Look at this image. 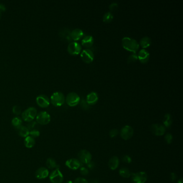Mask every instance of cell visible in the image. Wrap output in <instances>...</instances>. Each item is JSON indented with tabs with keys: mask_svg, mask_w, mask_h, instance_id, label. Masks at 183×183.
<instances>
[{
	"mask_svg": "<svg viewBox=\"0 0 183 183\" xmlns=\"http://www.w3.org/2000/svg\"><path fill=\"white\" fill-rule=\"evenodd\" d=\"M118 130L117 129H111V131L109 132L110 137L112 138L116 137L118 135Z\"/></svg>",
	"mask_w": 183,
	"mask_h": 183,
	"instance_id": "obj_34",
	"label": "cell"
},
{
	"mask_svg": "<svg viewBox=\"0 0 183 183\" xmlns=\"http://www.w3.org/2000/svg\"><path fill=\"white\" fill-rule=\"evenodd\" d=\"M134 134V130L131 126L126 125L121 128L120 131V136L122 139L128 140L131 138Z\"/></svg>",
	"mask_w": 183,
	"mask_h": 183,
	"instance_id": "obj_8",
	"label": "cell"
},
{
	"mask_svg": "<svg viewBox=\"0 0 183 183\" xmlns=\"http://www.w3.org/2000/svg\"><path fill=\"white\" fill-rule=\"evenodd\" d=\"M11 124L13 125V126L15 127L17 129V128H18V127H19L21 126H22V120L19 117H15L12 119Z\"/></svg>",
	"mask_w": 183,
	"mask_h": 183,
	"instance_id": "obj_28",
	"label": "cell"
},
{
	"mask_svg": "<svg viewBox=\"0 0 183 183\" xmlns=\"http://www.w3.org/2000/svg\"><path fill=\"white\" fill-rule=\"evenodd\" d=\"M49 175V171L47 168L40 167L36 170L35 176L38 179H43L46 178Z\"/></svg>",
	"mask_w": 183,
	"mask_h": 183,
	"instance_id": "obj_15",
	"label": "cell"
},
{
	"mask_svg": "<svg viewBox=\"0 0 183 183\" xmlns=\"http://www.w3.org/2000/svg\"><path fill=\"white\" fill-rule=\"evenodd\" d=\"M137 55L140 61L143 63L148 62L149 59V53L146 49H141Z\"/></svg>",
	"mask_w": 183,
	"mask_h": 183,
	"instance_id": "obj_16",
	"label": "cell"
},
{
	"mask_svg": "<svg viewBox=\"0 0 183 183\" xmlns=\"http://www.w3.org/2000/svg\"><path fill=\"white\" fill-rule=\"evenodd\" d=\"M67 167L72 170H77L82 166V164L76 158H70L67 160L65 163Z\"/></svg>",
	"mask_w": 183,
	"mask_h": 183,
	"instance_id": "obj_13",
	"label": "cell"
},
{
	"mask_svg": "<svg viewBox=\"0 0 183 183\" xmlns=\"http://www.w3.org/2000/svg\"><path fill=\"white\" fill-rule=\"evenodd\" d=\"M166 128L164 125L159 124H152L150 126V131L156 136H162L165 134Z\"/></svg>",
	"mask_w": 183,
	"mask_h": 183,
	"instance_id": "obj_11",
	"label": "cell"
},
{
	"mask_svg": "<svg viewBox=\"0 0 183 183\" xmlns=\"http://www.w3.org/2000/svg\"><path fill=\"white\" fill-rule=\"evenodd\" d=\"M163 122L165 127L169 128L171 126V124L173 123V119L170 114H165L163 119Z\"/></svg>",
	"mask_w": 183,
	"mask_h": 183,
	"instance_id": "obj_26",
	"label": "cell"
},
{
	"mask_svg": "<svg viewBox=\"0 0 183 183\" xmlns=\"http://www.w3.org/2000/svg\"><path fill=\"white\" fill-rule=\"evenodd\" d=\"M47 167L49 169H55L57 168H59V166L57 164L55 160L52 158H47L46 162Z\"/></svg>",
	"mask_w": 183,
	"mask_h": 183,
	"instance_id": "obj_24",
	"label": "cell"
},
{
	"mask_svg": "<svg viewBox=\"0 0 183 183\" xmlns=\"http://www.w3.org/2000/svg\"><path fill=\"white\" fill-rule=\"evenodd\" d=\"M66 103L70 106H75L80 102V97L77 93L70 92L65 98Z\"/></svg>",
	"mask_w": 183,
	"mask_h": 183,
	"instance_id": "obj_4",
	"label": "cell"
},
{
	"mask_svg": "<svg viewBox=\"0 0 183 183\" xmlns=\"http://www.w3.org/2000/svg\"><path fill=\"white\" fill-rule=\"evenodd\" d=\"M87 167L90 169H93L95 167V164L93 162H90L88 164H87Z\"/></svg>",
	"mask_w": 183,
	"mask_h": 183,
	"instance_id": "obj_40",
	"label": "cell"
},
{
	"mask_svg": "<svg viewBox=\"0 0 183 183\" xmlns=\"http://www.w3.org/2000/svg\"><path fill=\"white\" fill-rule=\"evenodd\" d=\"M178 183H183V179L181 178L178 181Z\"/></svg>",
	"mask_w": 183,
	"mask_h": 183,
	"instance_id": "obj_43",
	"label": "cell"
},
{
	"mask_svg": "<svg viewBox=\"0 0 183 183\" xmlns=\"http://www.w3.org/2000/svg\"><path fill=\"white\" fill-rule=\"evenodd\" d=\"M51 100L53 105L60 106L65 103V96L61 92L57 91L52 94L51 97Z\"/></svg>",
	"mask_w": 183,
	"mask_h": 183,
	"instance_id": "obj_3",
	"label": "cell"
},
{
	"mask_svg": "<svg viewBox=\"0 0 183 183\" xmlns=\"http://www.w3.org/2000/svg\"><path fill=\"white\" fill-rule=\"evenodd\" d=\"M117 7H118V4L116 2L112 3L111 4L109 5V8L111 9V10H114L115 9H116Z\"/></svg>",
	"mask_w": 183,
	"mask_h": 183,
	"instance_id": "obj_39",
	"label": "cell"
},
{
	"mask_svg": "<svg viewBox=\"0 0 183 183\" xmlns=\"http://www.w3.org/2000/svg\"><path fill=\"white\" fill-rule=\"evenodd\" d=\"M78 160L82 164H87L91 162L92 155L90 152L87 150H81L78 153Z\"/></svg>",
	"mask_w": 183,
	"mask_h": 183,
	"instance_id": "obj_7",
	"label": "cell"
},
{
	"mask_svg": "<svg viewBox=\"0 0 183 183\" xmlns=\"http://www.w3.org/2000/svg\"><path fill=\"white\" fill-rule=\"evenodd\" d=\"M36 121L40 125H46L51 121V116L46 111H41L37 114Z\"/></svg>",
	"mask_w": 183,
	"mask_h": 183,
	"instance_id": "obj_6",
	"label": "cell"
},
{
	"mask_svg": "<svg viewBox=\"0 0 183 183\" xmlns=\"http://www.w3.org/2000/svg\"><path fill=\"white\" fill-rule=\"evenodd\" d=\"M114 18V16L110 11L106 12L104 13L103 17V21L106 23H109L112 21Z\"/></svg>",
	"mask_w": 183,
	"mask_h": 183,
	"instance_id": "obj_29",
	"label": "cell"
},
{
	"mask_svg": "<svg viewBox=\"0 0 183 183\" xmlns=\"http://www.w3.org/2000/svg\"><path fill=\"white\" fill-rule=\"evenodd\" d=\"M84 35V33L82 30L80 28H76L72 30L70 32L71 38L74 41L78 40L79 39L82 38Z\"/></svg>",
	"mask_w": 183,
	"mask_h": 183,
	"instance_id": "obj_18",
	"label": "cell"
},
{
	"mask_svg": "<svg viewBox=\"0 0 183 183\" xmlns=\"http://www.w3.org/2000/svg\"><path fill=\"white\" fill-rule=\"evenodd\" d=\"M80 173H81V175L83 176H87L89 171L87 168H85V167H81L80 169Z\"/></svg>",
	"mask_w": 183,
	"mask_h": 183,
	"instance_id": "obj_35",
	"label": "cell"
},
{
	"mask_svg": "<svg viewBox=\"0 0 183 183\" xmlns=\"http://www.w3.org/2000/svg\"><path fill=\"white\" fill-rule=\"evenodd\" d=\"M2 10L0 8V18H1V16H2Z\"/></svg>",
	"mask_w": 183,
	"mask_h": 183,
	"instance_id": "obj_44",
	"label": "cell"
},
{
	"mask_svg": "<svg viewBox=\"0 0 183 183\" xmlns=\"http://www.w3.org/2000/svg\"><path fill=\"white\" fill-rule=\"evenodd\" d=\"M37 104L41 108H47L49 105L50 101L49 98L45 95H40L36 98Z\"/></svg>",
	"mask_w": 183,
	"mask_h": 183,
	"instance_id": "obj_14",
	"label": "cell"
},
{
	"mask_svg": "<svg viewBox=\"0 0 183 183\" xmlns=\"http://www.w3.org/2000/svg\"><path fill=\"white\" fill-rule=\"evenodd\" d=\"M91 183H98V181H97V180H93V181H92Z\"/></svg>",
	"mask_w": 183,
	"mask_h": 183,
	"instance_id": "obj_42",
	"label": "cell"
},
{
	"mask_svg": "<svg viewBox=\"0 0 183 183\" xmlns=\"http://www.w3.org/2000/svg\"><path fill=\"white\" fill-rule=\"evenodd\" d=\"M170 176H171V181H173V182L175 181L176 178H177V176L176 175V173H171Z\"/></svg>",
	"mask_w": 183,
	"mask_h": 183,
	"instance_id": "obj_41",
	"label": "cell"
},
{
	"mask_svg": "<svg viewBox=\"0 0 183 183\" xmlns=\"http://www.w3.org/2000/svg\"><path fill=\"white\" fill-rule=\"evenodd\" d=\"M165 140L166 142L168 143V144H170L172 141H173V135H171V134L170 133H168L165 136Z\"/></svg>",
	"mask_w": 183,
	"mask_h": 183,
	"instance_id": "obj_33",
	"label": "cell"
},
{
	"mask_svg": "<svg viewBox=\"0 0 183 183\" xmlns=\"http://www.w3.org/2000/svg\"><path fill=\"white\" fill-rule=\"evenodd\" d=\"M81 107H82L83 108H84V110H87V109H88V108H89V106H88L89 105L87 103V102L86 101L83 100V101H82V102H81Z\"/></svg>",
	"mask_w": 183,
	"mask_h": 183,
	"instance_id": "obj_38",
	"label": "cell"
},
{
	"mask_svg": "<svg viewBox=\"0 0 183 183\" xmlns=\"http://www.w3.org/2000/svg\"><path fill=\"white\" fill-rule=\"evenodd\" d=\"M94 42L93 38L90 35H86L83 37L82 40V45L86 47H90L92 46Z\"/></svg>",
	"mask_w": 183,
	"mask_h": 183,
	"instance_id": "obj_19",
	"label": "cell"
},
{
	"mask_svg": "<svg viewBox=\"0 0 183 183\" xmlns=\"http://www.w3.org/2000/svg\"><path fill=\"white\" fill-rule=\"evenodd\" d=\"M122 45L124 49L134 53L139 49V44L137 41L128 37H125L122 39Z\"/></svg>",
	"mask_w": 183,
	"mask_h": 183,
	"instance_id": "obj_1",
	"label": "cell"
},
{
	"mask_svg": "<svg viewBox=\"0 0 183 183\" xmlns=\"http://www.w3.org/2000/svg\"><path fill=\"white\" fill-rule=\"evenodd\" d=\"M39 135H40V132H39V131H38L36 129H32V130L30 131L29 136L33 137L34 139L39 137Z\"/></svg>",
	"mask_w": 183,
	"mask_h": 183,
	"instance_id": "obj_30",
	"label": "cell"
},
{
	"mask_svg": "<svg viewBox=\"0 0 183 183\" xmlns=\"http://www.w3.org/2000/svg\"><path fill=\"white\" fill-rule=\"evenodd\" d=\"M18 131V134L20 137H26L29 136L30 130L28 128V127L24 126H21L18 128H17Z\"/></svg>",
	"mask_w": 183,
	"mask_h": 183,
	"instance_id": "obj_21",
	"label": "cell"
},
{
	"mask_svg": "<svg viewBox=\"0 0 183 183\" xmlns=\"http://www.w3.org/2000/svg\"><path fill=\"white\" fill-rule=\"evenodd\" d=\"M49 177V180L52 183H62L63 181V176L59 170V168L52 171Z\"/></svg>",
	"mask_w": 183,
	"mask_h": 183,
	"instance_id": "obj_5",
	"label": "cell"
},
{
	"mask_svg": "<svg viewBox=\"0 0 183 183\" xmlns=\"http://www.w3.org/2000/svg\"><path fill=\"white\" fill-rule=\"evenodd\" d=\"M37 114L36 108L34 107H30L23 112L22 117L24 121L31 122L36 117Z\"/></svg>",
	"mask_w": 183,
	"mask_h": 183,
	"instance_id": "obj_2",
	"label": "cell"
},
{
	"mask_svg": "<svg viewBox=\"0 0 183 183\" xmlns=\"http://www.w3.org/2000/svg\"><path fill=\"white\" fill-rule=\"evenodd\" d=\"M119 175L123 178H129L131 175V173L127 168H121L119 170Z\"/></svg>",
	"mask_w": 183,
	"mask_h": 183,
	"instance_id": "obj_27",
	"label": "cell"
},
{
	"mask_svg": "<svg viewBox=\"0 0 183 183\" xmlns=\"http://www.w3.org/2000/svg\"><path fill=\"white\" fill-rule=\"evenodd\" d=\"M140 45L142 48L145 49L149 46L152 44V40L149 37L145 36L142 37L140 41Z\"/></svg>",
	"mask_w": 183,
	"mask_h": 183,
	"instance_id": "obj_25",
	"label": "cell"
},
{
	"mask_svg": "<svg viewBox=\"0 0 183 183\" xmlns=\"http://www.w3.org/2000/svg\"><path fill=\"white\" fill-rule=\"evenodd\" d=\"M74 183H88V181L82 177H78L74 181Z\"/></svg>",
	"mask_w": 183,
	"mask_h": 183,
	"instance_id": "obj_36",
	"label": "cell"
},
{
	"mask_svg": "<svg viewBox=\"0 0 183 183\" xmlns=\"http://www.w3.org/2000/svg\"><path fill=\"white\" fill-rule=\"evenodd\" d=\"M66 183H73V182H72V181H67V182Z\"/></svg>",
	"mask_w": 183,
	"mask_h": 183,
	"instance_id": "obj_45",
	"label": "cell"
},
{
	"mask_svg": "<svg viewBox=\"0 0 183 183\" xmlns=\"http://www.w3.org/2000/svg\"><path fill=\"white\" fill-rule=\"evenodd\" d=\"M98 94L95 91H91L87 96L86 102L89 105H93L98 101Z\"/></svg>",
	"mask_w": 183,
	"mask_h": 183,
	"instance_id": "obj_17",
	"label": "cell"
},
{
	"mask_svg": "<svg viewBox=\"0 0 183 183\" xmlns=\"http://www.w3.org/2000/svg\"><path fill=\"white\" fill-rule=\"evenodd\" d=\"M81 57L84 62L90 63L94 59V54L91 49H83L81 53Z\"/></svg>",
	"mask_w": 183,
	"mask_h": 183,
	"instance_id": "obj_12",
	"label": "cell"
},
{
	"mask_svg": "<svg viewBox=\"0 0 183 183\" xmlns=\"http://www.w3.org/2000/svg\"><path fill=\"white\" fill-rule=\"evenodd\" d=\"M137 59H138V58H137V54L134 53V54L130 55L129 57H128V58H127V62H128V63L135 62Z\"/></svg>",
	"mask_w": 183,
	"mask_h": 183,
	"instance_id": "obj_31",
	"label": "cell"
},
{
	"mask_svg": "<svg viewBox=\"0 0 183 183\" xmlns=\"http://www.w3.org/2000/svg\"><path fill=\"white\" fill-rule=\"evenodd\" d=\"M122 161L126 163H130L131 162V158L128 155H125L122 157Z\"/></svg>",
	"mask_w": 183,
	"mask_h": 183,
	"instance_id": "obj_37",
	"label": "cell"
},
{
	"mask_svg": "<svg viewBox=\"0 0 183 183\" xmlns=\"http://www.w3.org/2000/svg\"><path fill=\"white\" fill-rule=\"evenodd\" d=\"M24 143L26 148H32L34 146L36 141L33 137H32L30 136H28L25 138Z\"/></svg>",
	"mask_w": 183,
	"mask_h": 183,
	"instance_id": "obj_23",
	"label": "cell"
},
{
	"mask_svg": "<svg viewBox=\"0 0 183 183\" xmlns=\"http://www.w3.org/2000/svg\"><path fill=\"white\" fill-rule=\"evenodd\" d=\"M108 167L112 170L117 169L119 164V160L118 157L114 156L111 157L108 161Z\"/></svg>",
	"mask_w": 183,
	"mask_h": 183,
	"instance_id": "obj_20",
	"label": "cell"
},
{
	"mask_svg": "<svg viewBox=\"0 0 183 183\" xmlns=\"http://www.w3.org/2000/svg\"><path fill=\"white\" fill-rule=\"evenodd\" d=\"M147 174L145 172H138L132 174V181L134 183H145L147 180Z\"/></svg>",
	"mask_w": 183,
	"mask_h": 183,
	"instance_id": "obj_9",
	"label": "cell"
},
{
	"mask_svg": "<svg viewBox=\"0 0 183 183\" xmlns=\"http://www.w3.org/2000/svg\"><path fill=\"white\" fill-rule=\"evenodd\" d=\"M70 32L71 31H69V29L67 28H64L62 30L60 31V35L62 37V38L65 39L67 41H71L72 39L70 37Z\"/></svg>",
	"mask_w": 183,
	"mask_h": 183,
	"instance_id": "obj_22",
	"label": "cell"
},
{
	"mask_svg": "<svg viewBox=\"0 0 183 183\" xmlns=\"http://www.w3.org/2000/svg\"><path fill=\"white\" fill-rule=\"evenodd\" d=\"M13 112L16 115H19L21 114V108L18 105H15L13 108Z\"/></svg>",
	"mask_w": 183,
	"mask_h": 183,
	"instance_id": "obj_32",
	"label": "cell"
},
{
	"mask_svg": "<svg viewBox=\"0 0 183 183\" xmlns=\"http://www.w3.org/2000/svg\"><path fill=\"white\" fill-rule=\"evenodd\" d=\"M81 45L76 41L70 42L67 47L68 52L72 55H78L81 51Z\"/></svg>",
	"mask_w": 183,
	"mask_h": 183,
	"instance_id": "obj_10",
	"label": "cell"
}]
</instances>
